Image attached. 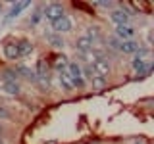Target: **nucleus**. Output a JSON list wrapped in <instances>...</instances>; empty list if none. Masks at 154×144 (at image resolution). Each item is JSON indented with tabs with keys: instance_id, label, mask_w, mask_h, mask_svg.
Returning a JSON list of instances; mask_svg holds the SVG:
<instances>
[{
	"instance_id": "obj_17",
	"label": "nucleus",
	"mask_w": 154,
	"mask_h": 144,
	"mask_svg": "<svg viewBox=\"0 0 154 144\" xmlns=\"http://www.w3.org/2000/svg\"><path fill=\"white\" fill-rule=\"evenodd\" d=\"M0 119L2 121H14V112L4 102H0Z\"/></svg>"
},
{
	"instance_id": "obj_3",
	"label": "nucleus",
	"mask_w": 154,
	"mask_h": 144,
	"mask_svg": "<svg viewBox=\"0 0 154 144\" xmlns=\"http://www.w3.org/2000/svg\"><path fill=\"white\" fill-rule=\"evenodd\" d=\"M73 29V19L69 16H64L60 17L58 21L52 23V33H58V35H64V33H69Z\"/></svg>"
},
{
	"instance_id": "obj_12",
	"label": "nucleus",
	"mask_w": 154,
	"mask_h": 144,
	"mask_svg": "<svg viewBox=\"0 0 154 144\" xmlns=\"http://www.w3.org/2000/svg\"><path fill=\"white\" fill-rule=\"evenodd\" d=\"M139 48V42L135 40V38H131V40H122V44H119V52L122 54H135Z\"/></svg>"
},
{
	"instance_id": "obj_22",
	"label": "nucleus",
	"mask_w": 154,
	"mask_h": 144,
	"mask_svg": "<svg viewBox=\"0 0 154 144\" xmlns=\"http://www.w3.org/2000/svg\"><path fill=\"white\" fill-rule=\"evenodd\" d=\"M0 144H6V142H4V138H2V136H0Z\"/></svg>"
},
{
	"instance_id": "obj_6",
	"label": "nucleus",
	"mask_w": 154,
	"mask_h": 144,
	"mask_svg": "<svg viewBox=\"0 0 154 144\" xmlns=\"http://www.w3.org/2000/svg\"><path fill=\"white\" fill-rule=\"evenodd\" d=\"M114 37L119 38V40H131V38H135V27L133 25H116Z\"/></svg>"
},
{
	"instance_id": "obj_14",
	"label": "nucleus",
	"mask_w": 154,
	"mask_h": 144,
	"mask_svg": "<svg viewBox=\"0 0 154 144\" xmlns=\"http://www.w3.org/2000/svg\"><path fill=\"white\" fill-rule=\"evenodd\" d=\"M58 83H60V88L66 90V92H71V90H73V85H71V81H69V77H67L66 71H60V73H58Z\"/></svg>"
},
{
	"instance_id": "obj_5",
	"label": "nucleus",
	"mask_w": 154,
	"mask_h": 144,
	"mask_svg": "<svg viewBox=\"0 0 154 144\" xmlns=\"http://www.w3.org/2000/svg\"><path fill=\"white\" fill-rule=\"evenodd\" d=\"M2 54L8 62H17L21 60V54H19V48H17V42L16 40H10L2 46Z\"/></svg>"
},
{
	"instance_id": "obj_2",
	"label": "nucleus",
	"mask_w": 154,
	"mask_h": 144,
	"mask_svg": "<svg viewBox=\"0 0 154 144\" xmlns=\"http://www.w3.org/2000/svg\"><path fill=\"white\" fill-rule=\"evenodd\" d=\"M66 73H67V77H69L73 88H85L87 81L83 79V73H81V64H79V62H75V60L69 62L67 67H66Z\"/></svg>"
},
{
	"instance_id": "obj_9",
	"label": "nucleus",
	"mask_w": 154,
	"mask_h": 144,
	"mask_svg": "<svg viewBox=\"0 0 154 144\" xmlns=\"http://www.w3.org/2000/svg\"><path fill=\"white\" fill-rule=\"evenodd\" d=\"M45 37H46V42L54 48V50H64L66 40H64V37H62V35L52 33V31H45Z\"/></svg>"
},
{
	"instance_id": "obj_20",
	"label": "nucleus",
	"mask_w": 154,
	"mask_h": 144,
	"mask_svg": "<svg viewBox=\"0 0 154 144\" xmlns=\"http://www.w3.org/2000/svg\"><path fill=\"white\" fill-rule=\"evenodd\" d=\"M41 19H42L41 10H35V12H33V16H31V19H29V23H31V25H38V23H41Z\"/></svg>"
},
{
	"instance_id": "obj_8",
	"label": "nucleus",
	"mask_w": 154,
	"mask_h": 144,
	"mask_svg": "<svg viewBox=\"0 0 154 144\" xmlns=\"http://www.w3.org/2000/svg\"><path fill=\"white\" fill-rule=\"evenodd\" d=\"M0 90L12 96H21V85L19 81H0Z\"/></svg>"
},
{
	"instance_id": "obj_13",
	"label": "nucleus",
	"mask_w": 154,
	"mask_h": 144,
	"mask_svg": "<svg viewBox=\"0 0 154 144\" xmlns=\"http://www.w3.org/2000/svg\"><path fill=\"white\" fill-rule=\"evenodd\" d=\"M27 8H29V2H16V4H12V8H10V12H8L6 19H14V17H17L19 14H21L23 10H27Z\"/></svg>"
},
{
	"instance_id": "obj_10",
	"label": "nucleus",
	"mask_w": 154,
	"mask_h": 144,
	"mask_svg": "<svg viewBox=\"0 0 154 144\" xmlns=\"http://www.w3.org/2000/svg\"><path fill=\"white\" fill-rule=\"evenodd\" d=\"M73 48H75V52L77 54H87L89 50H93V42L89 40L85 35H79L75 38V44H73Z\"/></svg>"
},
{
	"instance_id": "obj_21",
	"label": "nucleus",
	"mask_w": 154,
	"mask_h": 144,
	"mask_svg": "<svg viewBox=\"0 0 154 144\" xmlns=\"http://www.w3.org/2000/svg\"><path fill=\"white\" fill-rule=\"evenodd\" d=\"M4 133H6V129H4V125H2V123H0V136H2V134H4Z\"/></svg>"
},
{
	"instance_id": "obj_23",
	"label": "nucleus",
	"mask_w": 154,
	"mask_h": 144,
	"mask_svg": "<svg viewBox=\"0 0 154 144\" xmlns=\"http://www.w3.org/2000/svg\"><path fill=\"white\" fill-rule=\"evenodd\" d=\"M2 8H4V6H2V4H0V12H2Z\"/></svg>"
},
{
	"instance_id": "obj_16",
	"label": "nucleus",
	"mask_w": 154,
	"mask_h": 144,
	"mask_svg": "<svg viewBox=\"0 0 154 144\" xmlns=\"http://www.w3.org/2000/svg\"><path fill=\"white\" fill-rule=\"evenodd\" d=\"M67 64H69L67 56H64V54H58V56H56V60H54V69L58 71V73H60V71H66Z\"/></svg>"
},
{
	"instance_id": "obj_19",
	"label": "nucleus",
	"mask_w": 154,
	"mask_h": 144,
	"mask_svg": "<svg viewBox=\"0 0 154 144\" xmlns=\"http://www.w3.org/2000/svg\"><path fill=\"white\" fill-rule=\"evenodd\" d=\"M81 73H83L85 81H91L94 77V71H93V67H91V64H83V65H81Z\"/></svg>"
},
{
	"instance_id": "obj_7",
	"label": "nucleus",
	"mask_w": 154,
	"mask_h": 144,
	"mask_svg": "<svg viewBox=\"0 0 154 144\" xmlns=\"http://www.w3.org/2000/svg\"><path fill=\"white\" fill-rule=\"evenodd\" d=\"M83 35L93 42V48H94L96 42H102V38H104V33H102V29H100V25H89Z\"/></svg>"
},
{
	"instance_id": "obj_1",
	"label": "nucleus",
	"mask_w": 154,
	"mask_h": 144,
	"mask_svg": "<svg viewBox=\"0 0 154 144\" xmlns=\"http://www.w3.org/2000/svg\"><path fill=\"white\" fill-rule=\"evenodd\" d=\"M41 14H42V19H46L52 25L54 21H58L60 17L66 16V8H64V4H60V2H50V4H45V6H42Z\"/></svg>"
},
{
	"instance_id": "obj_4",
	"label": "nucleus",
	"mask_w": 154,
	"mask_h": 144,
	"mask_svg": "<svg viewBox=\"0 0 154 144\" xmlns=\"http://www.w3.org/2000/svg\"><path fill=\"white\" fill-rule=\"evenodd\" d=\"M129 12L125 10L123 6L122 8H114L112 12H110V19H112L114 25H129Z\"/></svg>"
},
{
	"instance_id": "obj_18",
	"label": "nucleus",
	"mask_w": 154,
	"mask_h": 144,
	"mask_svg": "<svg viewBox=\"0 0 154 144\" xmlns=\"http://www.w3.org/2000/svg\"><path fill=\"white\" fill-rule=\"evenodd\" d=\"M119 44H122V40H119V38H116L114 35L108 37V40H106V46H108V50H114V52H119Z\"/></svg>"
},
{
	"instance_id": "obj_11",
	"label": "nucleus",
	"mask_w": 154,
	"mask_h": 144,
	"mask_svg": "<svg viewBox=\"0 0 154 144\" xmlns=\"http://www.w3.org/2000/svg\"><path fill=\"white\" fill-rule=\"evenodd\" d=\"M17 42V48H19V54H21V60L29 54H33V50H35V46H33V42L29 40V38H19Z\"/></svg>"
},
{
	"instance_id": "obj_15",
	"label": "nucleus",
	"mask_w": 154,
	"mask_h": 144,
	"mask_svg": "<svg viewBox=\"0 0 154 144\" xmlns=\"http://www.w3.org/2000/svg\"><path fill=\"white\" fill-rule=\"evenodd\" d=\"M106 81H108V79L94 75L93 79L89 81V85H91V88H93V90H104V88H106Z\"/></svg>"
}]
</instances>
